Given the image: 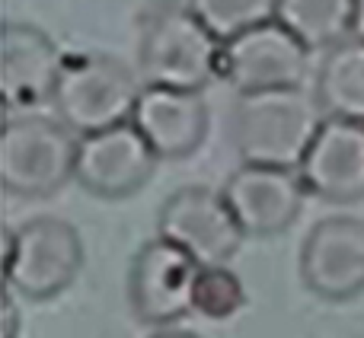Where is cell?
Listing matches in <instances>:
<instances>
[{
	"label": "cell",
	"instance_id": "1",
	"mask_svg": "<svg viewBox=\"0 0 364 338\" xmlns=\"http://www.w3.org/2000/svg\"><path fill=\"white\" fill-rule=\"evenodd\" d=\"M323 119L316 96L304 87L243 93L230 112L233 151L243 163L297 169Z\"/></svg>",
	"mask_w": 364,
	"mask_h": 338
},
{
	"label": "cell",
	"instance_id": "18",
	"mask_svg": "<svg viewBox=\"0 0 364 338\" xmlns=\"http://www.w3.org/2000/svg\"><path fill=\"white\" fill-rule=\"evenodd\" d=\"M246 307V288L227 265H205L195 281V313L211 322L233 320Z\"/></svg>",
	"mask_w": 364,
	"mask_h": 338
},
{
	"label": "cell",
	"instance_id": "3",
	"mask_svg": "<svg viewBox=\"0 0 364 338\" xmlns=\"http://www.w3.org/2000/svg\"><path fill=\"white\" fill-rule=\"evenodd\" d=\"M141 83L132 67L112 55L80 51L64 58L51 109L74 134H93L132 121L141 99Z\"/></svg>",
	"mask_w": 364,
	"mask_h": 338
},
{
	"label": "cell",
	"instance_id": "20",
	"mask_svg": "<svg viewBox=\"0 0 364 338\" xmlns=\"http://www.w3.org/2000/svg\"><path fill=\"white\" fill-rule=\"evenodd\" d=\"M352 36L364 42V0H355V32Z\"/></svg>",
	"mask_w": 364,
	"mask_h": 338
},
{
	"label": "cell",
	"instance_id": "12",
	"mask_svg": "<svg viewBox=\"0 0 364 338\" xmlns=\"http://www.w3.org/2000/svg\"><path fill=\"white\" fill-rule=\"evenodd\" d=\"M224 198L246 236H278L297 220L307 198L297 169L240 163L224 182Z\"/></svg>",
	"mask_w": 364,
	"mask_h": 338
},
{
	"label": "cell",
	"instance_id": "14",
	"mask_svg": "<svg viewBox=\"0 0 364 338\" xmlns=\"http://www.w3.org/2000/svg\"><path fill=\"white\" fill-rule=\"evenodd\" d=\"M132 125L144 134L160 160H186L208 138V102L192 89L151 87L141 89Z\"/></svg>",
	"mask_w": 364,
	"mask_h": 338
},
{
	"label": "cell",
	"instance_id": "16",
	"mask_svg": "<svg viewBox=\"0 0 364 338\" xmlns=\"http://www.w3.org/2000/svg\"><path fill=\"white\" fill-rule=\"evenodd\" d=\"M275 19L291 29L310 51L333 48L352 38L355 0H278Z\"/></svg>",
	"mask_w": 364,
	"mask_h": 338
},
{
	"label": "cell",
	"instance_id": "7",
	"mask_svg": "<svg viewBox=\"0 0 364 338\" xmlns=\"http://www.w3.org/2000/svg\"><path fill=\"white\" fill-rule=\"evenodd\" d=\"M157 236L176 243L195 262L227 265L243 246L246 233L237 224L224 192L205 185H182L157 211Z\"/></svg>",
	"mask_w": 364,
	"mask_h": 338
},
{
	"label": "cell",
	"instance_id": "13",
	"mask_svg": "<svg viewBox=\"0 0 364 338\" xmlns=\"http://www.w3.org/2000/svg\"><path fill=\"white\" fill-rule=\"evenodd\" d=\"M307 195L329 205H355L364 198V121L323 119L314 144L297 166Z\"/></svg>",
	"mask_w": 364,
	"mask_h": 338
},
{
	"label": "cell",
	"instance_id": "21",
	"mask_svg": "<svg viewBox=\"0 0 364 338\" xmlns=\"http://www.w3.org/2000/svg\"><path fill=\"white\" fill-rule=\"evenodd\" d=\"M151 338H198L195 332H186V329H160L157 335H151Z\"/></svg>",
	"mask_w": 364,
	"mask_h": 338
},
{
	"label": "cell",
	"instance_id": "9",
	"mask_svg": "<svg viewBox=\"0 0 364 338\" xmlns=\"http://www.w3.org/2000/svg\"><path fill=\"white\" fill-rule=\"evenodd\" d=\"M304 288L326 303H348L364 294V220L329 214L304 236L297 256Z\"/></svg>",
	"mask_w": 364,
	"mask_h": 338
},
{
	"label": "cell",
	"instance_id": "15",
	"mask_svg": "<svg viewBox=\"0 0 364 338\" xmlns=\"http://www.w3.org/2000/svg\"><path fill=\"white\" fill-rule=\"evenodd\" d=\"M314 96L326 119L364 121V42L346 38L333 45L316 70Z\"/></svg>",
	"mask_w": 364,
	"mask_h": 338
},
{
	"label": "cell",
	"instance_id": "8",
	"mask_svg": "<svg viewBox=\"0 0 364 338\" xmlns=\"http://www.w3.org/2000/svg\"><path fill=\"white\" fill-rule=\"evenodd\" d=\"M307 55L310 48L294 32L284 29L278 19H269L220 45L218 77L230 89H237V96L301 87L307 74Z\"/></svg>",
	"mask_w": 364,
	"mask_h": 338
},
{
	"label": "cell",
	"instance_id": "5",
	"mask_svg": "<svg viewBox=\"0 0 364 338\" xmlns=\"http://www.w3.org/2000/svg\"><path fill=\"white\" fill-rule=\"evenodd\" d=\"M138 64L151 87L201 93L220 70V42L188 6H164L144 23Z\"/></svg>",
	"mask_w": 364,
	"mask_h": 338
},
{
	"label": "cell",
	"instance_id": "2",
	"mask_svg": "<svg viewBox=\"0 0 364 338\" xmlns=\"http://www.w3.org/2000/svg\"><path fill=\"white\" fill-rule=\"evenodd\" d=\"M80 134L48 115H6L0 128V185L16 198H48L77 169Z\"/></svg>",
	"mask_w": 364,
	"mask_h": 338
},
{
	"label": "cell",
	"instance_id": "10",
	"mask_svg": "<svg viewBox=\"0 0 364 338\" xmlns=\"http://www.w3.org/2000/svg\"><path fill=\"white\" fill-rule=\"evenodd\" d=\"M157 163L160 157L144 141V134L125 121L106 131L83 134L77 147L74 182L96 198L122 201L138 195L154 179Z\"/></svg>",
	"mask_w": 364,
	"mask_h": 338
},
{
	"label": "cell",
	"instance_id": "4",
	"mask_svg": "<svg viewBox=\"0 0 364 338\" xmlns=\"http://www.w3.org/2000/svg\"><path fill=\"white\" fill-rule=\"evenodd\" d=\"M83 268V239L61 217H36L19 230L4 227V281L26 300H55Z\"/></svg>",
	"mask_w": 364,
	"mask_h": 338
},
{
	"label": "cell",
	"instance_id": "11",
	"mask_svg": "<svg viewBox=\"0 0 364 338\" xmlns=\"http://www.w3.org/2000/svg\"><path fill=\"white\" fill-rule=\"evenodd\" d=\"M64 55L55 38L32 23H4L0 29V93L6 115H26L51 102Z\"/></svg>",
	"mask_w": 364,
	"mask_h": 338
},
{
	"label": "cell",
	"instance_id": "19",
	"mask_svg": "<svg viewBox=\"0 0 364 338\" xmlns=\"http://www.w3.org/2000/svg\"><path fill=\"white\" fill-rule=\"evenodd\" d=\"M19 326H23V313L16 307V294L6 288L4 300H0V338H16Z\"/></svg>",
	"mask_w": 364,
	"mask_h": 338
},
{
	"label": "cell",
	"instance_id": "17",
	"mask_svg": "<svg viewBox=\"0 0 364 338\" xmlns=\"http://www.w3.org/2000/svg\"><path fill=\"white\" fill-rule=\"evenodd\" d=\"M186 6L224 45L230 38L275 19L278 0H186Z\"/></svg>",
	"mask_w": 364,
	"mask_h": 338
},
{
	"label": "cell",
	"instance_id": "6",
	"mask_svg": "<svg viewBox=\"0 0 364 338\" xmlns=\"http://www.w3.org/2000/svg\"><path fill=\"white\" fill-rule=\"evenodd\" d=\"M201 265L176 243L147 239L128 268V303L141 326L173 329L195 313V281Z\"/></svg>",
	"mask_w": 364,
	"mask_h": 338
}]
</instances>
